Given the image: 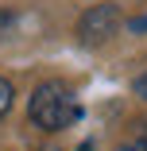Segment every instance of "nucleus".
Returning a JSON list of instances; mask_svg holds the SVG:
<instances>
[{
    "label": "nucleus",
    "instance_id": "nucleus-1",
    "mask_svg": "<svg viewBox=\"0 0 147 151\" xmlns=\"http://www.w3.org/2000/svg\"><path fill=\"white\" fill-rule=\"evenodd\" d=\"M27 116H31V124L43 128V132H62V128H70L74 120L81 116V105H77V97H74L70 85H62V81H43L35 93H31Z\"/></svg>",
    "mask_w": 147,
    "mask_h": 151
},
{
    "label": "nucleus",
    "instance_id": "nucleus-2",
    "mask_svg": "<svg viewBox=\"0 0 147 151\" xmlns=\"http://www.w3.org/2000/svg\"><path fill=\"white\" fill-rule=\"evenodd\" d=\"M116 27H120V8L116 4H93L77 19V39L85 47H101L116 35Z\"/></svg>",
    "mask_w": 147,
    "mask_h": 151
},
{
    "label": "nucleus",
    "instance_id": "nucleus-3",
    "mask_svg": "<svg viewBox=\"0 0 147 151\" xmlns=\"http://www.w3.org/2000/svg\"><path fill=\"white\" fill-rule=\"evenodd\" d=\"M12 101H16V89L8 78H0V116H8L12 112Z\"/></svg>",
    "mask_w": 147,
    "mask_h": 151
},
{
    "label": "nucleus",
    "instance_id": "nucleus-4",
    "mask_svg": "<svg viewBox=\"0 0 147 151\" xmlns=\"http://www.w3.org/2000/svg\"><path fill=\"white\" fill-rule=\"evenodd\" d=\"M116 151H147V139H128V143H120Z\"/></svg>",
    "mask_w": 147,
    "mask_h": 151
},
{
    "label": "nucleus",
    "instance_id": "nucleus-5",
    "mask_svg": "<svg viewBox=\"0 0 147 151\" xmlns=\"http://www.w3.org/2000/svg\"><path fill=\"white\" fill-rule=\"evenodd\" d=\"M128 27H132V31H147V16H136Z\"/></svg>",
    "mask_w": 147,
    "mask_h": 151
},
{
    "label": "nucleus",
    "instance_id": "nucleus-6",
    "mask_svg": "<svg viewBox=\"0 0 147 151\" xmlns=\"http://www.w3.org/2000/svg\"><path fill=\"white\" fill-rule=\"evenodd\" d=\"M136 93L147 101V74H143V78H136Z\"/></svg>",
    "mask_w": 147,
    "mask_h": 151
},
{
    "label": "nucleus",
    "instance_id": "nucleus-7",
    "mask_svg": "<svg viewBox=\"0 0 147 151\" xmlns=\"http://www.w3.org/2000/svg\"><path fill=\"white\" fill-rule=\"evenodd\" d=\"M47 151H58V147H47Z\"/></svg>",
    "mask_w": 147,
    "mask_h": 151
}]
</instances>
